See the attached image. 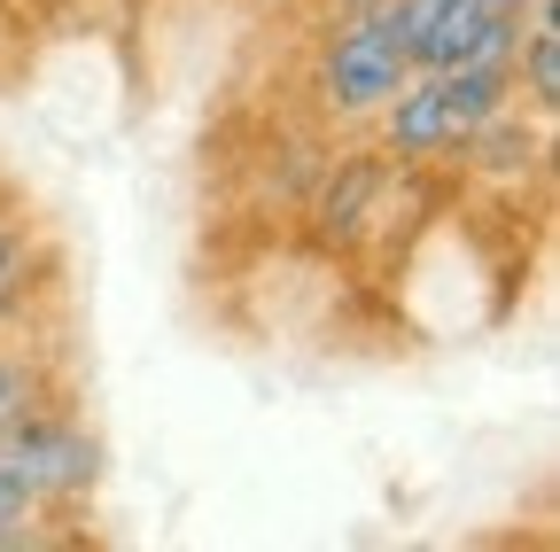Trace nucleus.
<instances>
[{
    "label": "nucleus",
    "mask_w": 560,
    "mask_h": 552,
    "mask_svg": "<svg viewBox=\"0 0 560 552\" xmlns=\"http://www.w3.org/2000/svg\"><path fill=\"white\" fill-rule=\"evenodd\" d=\"M0 467L24 482L32 506H79L102 474V451L94 436L70 421V412H47V404H24L0 421Z\"/></svg>",
    "instance_id": "nucleus-1"
},
{
    "label": "nucleus",
    "mask_w": 560,
    "mask_h": 552,
    "mask_svg": "<svg viewBox=\"0 0 560 552\" xmlns=\"http://www.w3.org/2000/svg\"><path fill=\"white\" fill-rule=\"evenodd\" d=\"M405 79H412V55H405L389 9L382 16H342L335 39L319 47V94H327L335 117H374Z\"/></svg>",
    "instance_id": "nucleus-2"
},
{
    "label": "nucleus",
    "mask_w": 560,
    "mask_h": 552,
    "mask_svg": "<svg viewBox=\"0 0 560 552\" xmlns=\"http://www.w3.org/2000/svg\"><path fill=\"white\" fill-rule=\"evenodd\" d=\"M374 117H382V156L389 164H436V156L459 149V125H452V102H444L436 71H412Z\"/></svg>",
    "instance_id": "nucleus-3"
},
{
    "label": "nucleus",
    "mask_w": 560,
    "mask_h": 552,
    "mask_svg": "<svg viewBox=\"0 0 560 552\" xmlns=\"http://www.w3.org/2000/svg\"><path fill=\"white\" fill-rule=\"evenodd\" d=\"M444 79V102H452V125H459V141L475 125H490V117H506L522 94H514V62H452V71H436Z\"/></svg>",
    "instance_id": "nucleus-4"
},
{
    "label": "nucleus",
    "mask_w": 560,
    "mask_h": 552,
    "mask_svg": "<svg viewBox=\"0 0 560 552\" xmlns=\"http://www.w3.org/2000/svg\"><path fill=\"white\" fill-rule=\"evenodd\" d=\"M514 94H529L537 125L560 109V39H552V9L522 16V47H514Z\"/></svg>",
    "instance_id": "nucleus-5"
},
{
    "label": "nucleus",
    "mask_w": 560,
    "mask_h": 552,
    "mask_svg": "<svg viewBox=\"0 0 560 552\" xmlns=\"http://www.w3.org/2000/svg\"><path fill=\"white\" fill-rule=\"evenodd\" d=\"M374 195H382V156H342L319 187V226L327 234H359V219L374 211Z\"/></svg>",
    "instance_id": "nucleus-6"
},
{
    "label": "nucleus",
    "mask_w": 560,
    "mask_h": 552,
    "mask_svg": "<svg viewBox=\"0 0 560 552\" xmlns=\"http://www.w3.org/2000/svg\"><path fill=\"white\" fill-rule=\"evenodd\" d=\"M47 389H39V366L24 359V351H0V421L9 412H24V404H39Z\"/></svg>",
    "instance_id": "nucleus-7"
},
{
    "label": "nucleus",
    "mask_w": 560,
    "mask_h": 552,
    "mask_svg": "<svg viewBox=\"0 0 560 552\" xmlns=\"http://www.w3.org/2000/svg\"><path fill=\"white\" fill-rule=\"evenodd\" d=\"M24 257H32V234L16 219H0V319L16 312V281H24Z\"/></svg>",
    "instance_id": "nucleus-8"
},
{
    "label": "nucleus",
    "mask_w": 560,
    "mask_h": 552,
    "mask_svg": "<svg viewBox=\"0 0 560 552\" xmlns=\"http://www.w3.org/2000/svg\"><path fill=\"white\" fill-rule=\"evenodd\" d=\"M32 529H39V506L24 498V482L0 467V544H9V537H32Z\"/></svg>",
    "instance_id": "nucleus-9"
},
{
    "label": "nucleus",
    "mask_w": 560,
    "mask_h": 552,
    "mask_svg": "<svg viewBox=\"0 0 560 552\" xmlns=\"http://www.w3.org/2000/svg\"><path fill=\"white\" fill-rule=\"evenodd\" d=\"M482 9H522V0H482Z\"/></svg>",
    "instance_id": "nucleus-10"
},
{
    "label": "nucleus",
    "mask_w": 560,
    "mask_h": 552,
    "mask_svg": "<svg viewBox=\"0 0 560 552\" xmlns=\"http://www.w3.org/2000/svg\"><path fill=\"white\" fill-rule=\"evenodd\" d=\"M529 9H552V0H522V16H529Z\"/></svg>",
    "instance_id": "nucleus-11"
}]
</instances>
